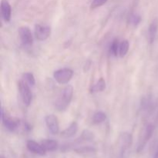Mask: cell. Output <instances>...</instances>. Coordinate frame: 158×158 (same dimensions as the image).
Returning a JSON list of instances; mask_svg holds the SVG:
<instances>
[{
	"instance_id": "6da1fadb",
	"label": "cell",
	"mask_w": 158,
	"mask_h": 158,
	"mask_svg": "<svg viewBox=\"0 0 158 158\" xmlns=\"http://www.w3.org/2000/svg\"><path fill=\"white\" fill-rule=\"evenodd\" d=\"M133 143V137L128 132L121 133L117 142L115 158H127Z\"/></svg>"
},
{
	"instance_id": "7a4b0ae2",
	"label": "cell",
	"mask_w": 158,
	"mask_h": 158,
	"mask_svg": "<svg viewBox=\"0 0 158 158\" xmlns=\"http://www.w3.org/2000/svg\"><path fill=\"white\" fill-rule=\"evenodd\" d=\"M155 127L156 126L154 123L149 122V123H147L144 125V127L142 128L141 131L140 133V135H139L138 142H137V153H140L143 151V149L147 146L149 140L152 137L154 131H155Z\"/></svg>"
},
{
	"instance_id": "3957f363",
	"label": "cell",
	"mask_w": 158,
	"mask_h": 158,
	"mask_svg": "<svg viewBox=\"0 0 158 158\" xmlns=\"http://www.w3.org/2000/svg\"><path fill=\"white\" fill-rule=\"evenodd\" d=\"M73 95V87L71 85L66 86L60 93L55 102V107L58 111H64L69 106Z\"/></svg>"
},
{
	"instance_id": "277c9868",
	"label": "cell",
	"mask_w": 158,
	"mask_h": 158,
	"mask_svg": "<svg viewBox=\"0 0 158 158\" xmlns=\"http://www.w3.org/2000/svg\"><path fill=\"white\" fill-rule=\"evenodd\" d=\"M73 76V71L69 68H63L55 71L53 77L60 84H66L69 83Z\"/></svg>"
},
{
	"instance_id": "5b68a950",
	"label": "cell",
	"mask_w": 158,
	"mask_h": 158,
	"mask_svg": "<svg viewBox=\"0 0 158 158\" xmlns=\"http://www.w3.org/2000/svg\"><path fill=\"white\" fill-rule=\"evenodd\" d=\"M18 86L23 103H24L25 106H29L32 102V94L29 86L23 80V81L19 82Z\"/></svg>"
},
{
	"instance_id": "8992f818",
	"label": "cell",
	"mask_w": 158,
	"mask_h": 158,
	"mask_svg": "<svg viewBox=\"0 0 158 158\" xmlns=\"http://www.w3.org/2000/svg\"><path fill=\"white\" fill-rule=\"evenodd\" d=\"M1 119L5 127L11 132L15 131L22 125V123L18 119L11 118V117H7L6 114H5L3 108H2L1 110Z\"/></svg>"
},
{
	"instance_id": "52a82bcc",
	"label": "cell",
	"mask_w": 158,
	"mask_h": 158,
	"mask_svg": "<svg viewBox=\"0 0 158 158\" xmlns=\"http://www.w3.org/2000/svg\"><path fill=\"white\" fill-rule=\"evenodd\" d=\"M19 35L22 43L25 46H30L33 43V37L30 29L27 26H21L19 29Z\"/></svg>"
},
{
	"instance_id": "ba28073f",
	"label": "cell",
	"mask_w": 158,
	"mask_h": 158,
	"mask_svg": "<svg viewBox=\"0 0 158 158\" xmlns=\"http://www.w3.org/2000/svg\"><path fill=\"white\" fill-rule=\"evenodd\" d=\"M45 121H46V126L51 134H54V135L58 134L60 131V125H59L58 118L55 115H52V114L47 115L45 117Z\"/></svg>"
},
{
	"instance_id": "9c48e42d",
	"label": "cell",
	"mask_w": 158,
	"mask_h": 158,
	"mask_svg": "<svg viewBox=\"0 0 158 158\" xmlns=\"http://www.w3.org/2000/svg\"><path fill=\"white\" fill-rule=\"evenodd\" d=\"M51 34V28L48 26H42V25H35V37L40 41H44L47 40Z\"/></svg>"
},
{
	"instance_id": "30bf717a",
	"label": "cell",
	"mask_w": 158,
	"mask_h": 158,
	"mask_svg": "<svg viewBox=\"0 0 158 158\" xmlns=\"http://www.w3.org/2000/svg\"><path fill=\"white\" fill-rule=\"evenodd\" d=\"M26 147L28 150L31 152L40 156H45L46 154V151L43 148L41 143H36L34 140H28L26 143Z\"/></svg>"
},
{
	"instance_id": "8fae6325",
	"label": "cell",
	"mask_w": 158,
	"mask_h": 158,
	"mask_svg": "<svg viewBox=\"0 0 158 158\" xmlns=\"http://www.w3.org/2000/svg\"><path fill=\"white\" fill-rule=\"evenodd\" d=\"M1 14L5 21H10L11 16H12V8L7 0L1 1Z\"/></svg>"
},
{
	"instance_id": "7c38bea8",
	"label": "cell",
	"mask_w": 158,
	"mask_h": 158,
	"mask_svg": "<svg viewBox=\"0 0 158 158\" xmlns=\"http://www.w3.org/2000/svg\"><path fill=\"white\" fill-rule=\"evenodd\" d=\"M158 32V19H153L148 28V40L151 44H152L155 40Z\"/></svg>"
},
{
	"instance_id": "4fadbf2b",
	"label": "cell",
	"mask_w": 158,
	"mask_h": 158,
	"mask_svg": "<svg viewBox=\"0 0 158 158\" xmlns=\"http://www.w3.org/2000/svg\"><path fill=\"white\" fill-rule=\"evenodd\" d=\"M78 131V124L77 122L73 121L66 129L61 132V137L63 138H70L73 137Z\"/></svg>"
},
{
	"instance_id": "5bb4252c",
	"label": "cell",
	"mask_w": 158,
	"mask_h": 158,
	"mask_svg": "<svg viewBox=\"0 0 158 158\" xmlns=\"http://www.w3.org/2000/svg\"><path fill=\"white\" fill-rule=\"evenodd\" d=\"M41 144L46 151H54L58 148V142L52 139H46L41 141Z\"/></svg>"
},
{
	"instance_id": "9a60e30c",
	"label": "cell",
	"mask_w": 158,
	"mask_h": 158,
	"mask_svg": "<svg viewBox=\"0 0 158 158\" xmlns=\"http://www.w3.org/2000/svg\"><path fill=\"white\" fill-rule=\"evenodd\" d=\"M106 89V82L103 78H100L95 84L93 85L90 88V93L94 94V93L102 92Z\"/></svg>"
},
{
	"instance_id": "2e32d148",
	"label": "cell",
	"mask_w": 158,
	"mask_h": 158,
	"mask_svg": "<svg viewBox=\"0 0 158 158\" xmlns=\"http://www.w3.org/2000/svg\"><path fill=\"white\" fill-rule=\"evenodd\" d=\"M130 43L128 40H123L120 44V49H119V54L120 57H124L127 54L129 51Z\"/></svg>"
},
{
	"instance_id": "e0dca14e",
	"label": "cell",
	"mask_w": 158,
	"mask_h": 158,
	"mask_svg": "<svg viewBox=\"0 0 158 158\" xmlns=\"http://www.w3.org/2000/svg\"><path fill=\"white\" fill-rule=\"evenodd\" d=\"M106 119V114H104L103 112H101V111H98V112L94 114V117H93V122H94V123H95V124H99V123L104 121Z\"/></svg>"
},
{
	"instance_id": "ac0fdd59",
	"label": "cell",
	"mask_w": 158,
	"mask_h": 158,
	"mask_svg": "<svg viewBox=\"0 0 158 158\" xmlns=\"http://www.w3.org/2000/svg\"><path fill=\"white\" fill-rule=\"evenodd\" d=\"M120 44L119 43V40L117 39L114 40L112 42L110 45V52L114 56H117V55L119 54V49H120Z\"/></svg>"
},
{
	"instance_id": "d6986e66",
	"label": "cell",
	"mask_w": 158,
	"mask_h": 158,
	"mask_svg": "<svg viewBox=\"0 0 158 158\" xmlns=\"http://www.w3.org/2000/svg\"><path fill=\"white\" fill-rule=\"evenodd\" d=\"M80 139L81 140V141H92L94 140V134L89 130H84L82 133Z\"/></svg>"
},
{
	"instance_id": "ffe728a7",
	"label": "cell",
	"mask_w": 158,
	"mask_h": 158,
	"mask_svg": "<svg viewBox=\"0 0 158 158\" xmlns=\"http://www.w3.org/2000/svg\"><path fill=\"white\" fill-rule=\"evenodd\" d=\"M23 80L27 83L29 86H33L35 84V77L32 73H25L23 76Z\"/></svg>"
},
{
	"instance_id": "44dd1931",
	"label": "cell",
	"mask_w": 158,
	"mask_h": 158,
	"mask_svg": "<svg viewBox=\"0 0 158 158\" xmlns=\"http://www.w3.org/2000/svg\"><path fill=\"white\" fill-rule=\"evenodd\" d=\"M141 22V17L137 14H131L129 17V23L134 26H137Z\"/></svg>"
},
{
	"instance_id": "7402d4cb",
	"label": "cell",
	"mask_w": 158,
	"mask_h": 158,
	"mask_svg": "<svg viewBox=\"0 0 158 158\" xmlns=\"http://www.w3.org/2000/svg\"><path fill=\"white\" fill-rule=\"evenodd\" d=\"M107 1L108 0H94L90 5V9H95L97 8L100 7V6H103Z\"/></svg>"
},
{
	"instance_id": "603a6c76",
	"label": "cell",
	"mask_w": 158,
	"mask_h": 158,
	"mask_svg": "<svg viewBox=\"0 0 158 158\" xmlns=\"http://www.w3.org/2000/svg\"><path fill=\"white\" fill-rule=\"evenodd\" d=\"M153 158H158V147L157 148V151H156V152H155V154H154V157Z\"/></svg>"
},
{
	"instance_id": "cb8c5ba5",
	"label": "cell",
	"mask_w": 158,
	"mask_h": 158,
	"mask_svg": "<svg viewBox=\"0 0 158 158\" xmlns=\"http://www.w3.org/2000/svg\"><path fill=\"white\" fill-rule=\"evenodd\" d=\"M0 158H5V157H3V156H1V157H0Z\"/></svg>"
}]
</instances>
